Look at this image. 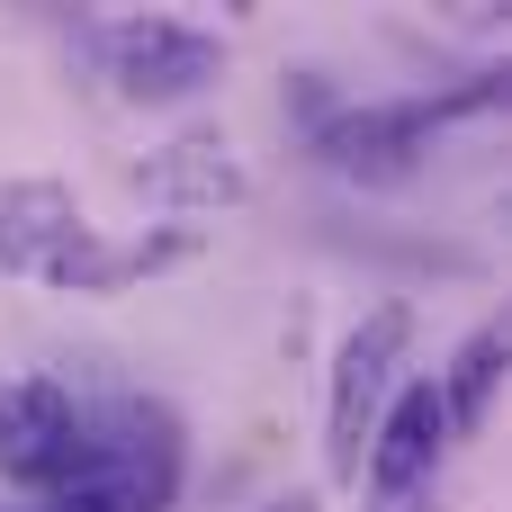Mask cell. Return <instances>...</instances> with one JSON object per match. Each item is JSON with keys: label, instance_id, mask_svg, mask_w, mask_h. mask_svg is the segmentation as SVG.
<instances>
[{"label": "cell", "instance_id": "6da1fadb", "mask_svg": "<svg viewBox=\"0 0 512 512\" xmlns=\"http://www.w3.org/2000/svg\"><path fill=\"white\" fill-rule=\"evenodd\" d=\"M495 99H504V81H459V90H432V99L342 108V117L315 126V153H324V171H342V180H360V189H396V180L432 153V135H441L450 117H477V108H495Z\"/></svg>", "mask_w": 512, "mask_h": 512}, {"label": "cell", "instance_id": "7a4b0ae2", "mask_svg": "<svg viewBox=\"0 0 512 512\" xmlns=\"http://www.w3.org/2000/svg\"><path fill=\"white\" fill-rule=\"evenodd\" d=\"M405 351H414V315H405V306H369V315L342 333V351H333L324 468H333L342 486H360V459H369V432H378V405H387V387H396Z\"/></svg>", "mask_w": 512, "mask_h": 512}, {"label": "cell", "instance_id": "3957f363", "mask_svg": "<svg viewBox=\"0 0 512 512\" xmlns=\"http://www.w3.org/2000/svg\"><path fill=\"white\" fill-rule=\"evenodd\" d=\"M180 414L162 396H126L117 405V441H90V486L117 512H171L180 504Z\"/></svg>", "mask_w": 512, "mask_h": 512}, {"label": "cell", "instance_id": "277c9868", "mask_svg": "<svg viewBox=\"0 0 512 512\" xmlns=\"http://www.w3.org/2000/svg\"><path fill=\"white\" fill-rule=\"evenodd\" d=\"M99 54H108L117 90L144 99V108L198 99V90H216V72H225V45H216L207 27H189V18H117V27L99 36Z\"/></svg>", "mask_w": 512, "mask_h": 512}, {"label": "cell", "instance_id": "5b68a950", "mask_svg": "<svg viewBox=\"0 0 512 512\" xmlns=\"http://www.w3.org/2000/svg\"><path fill=\"white\" fill-rule=\"evenodd\" d=\"M0 477L9 486H81L90 477L81 405L54 378H9L0 387Z\"/></svg>", "mask_w": 512, "mask_h": 512}, {"label": "cell", "instance_id": "8992f818", "mask_svg": "<svg viewBox=\"0 0 512 512\" xmlns=\"http://www.w3.org/2000/svg\"><path fill=\"white\" fill-rule=\"evenodd\" d=\"M126 189L153 198V207H171V216H216V207H243V198H252V171L234 162L225 135H180V144L144 153V162L126 171Z\"/></svg>", "mask_w": 512, "mask_h": 512}, {"label": "cell", "instance_id": "52a82bcc", "mask_svg": "<svg viewBox=\"0 0 512 512\" xmlns=\"http://www.w3.org/2000/svg\"><path fill=\"white\" fill-rule=\"evenodd\" d=\"M198 252V234H99V225H81L54 261H45V288H72V297H108V288H126V279H153V270H180Z\"/></svg>", "mask_w": 512, "mask_h": 512}, {"label": "cell", "instance_id": "ba28073f", "mask_svg": "<svg viewBox=\"0 0 512 512\" xmlns=\"http://www.w3.org/2000/svg\"><path fill=\"white\" fill-rule=\"evenodd\" d=\"M441 450H450V423H441V396H432V378H414V387H396V405L378 414V432H369V486L378 495H414L432 468H441Z\"/></svg>", "mask_w": 512, "mask_h": 512}, {"label": "cell", "instance_id": "9c48e42d", "mask_svg": "<svg viewBox=\"0 0 512 512\" xmlns=\"http://www.w3.org/2000/svg\"><path fill=\"white\" fill-rule=\"evenodd\" d=\"M81 234V207L63 180H0V270L45 279V261Z\"/></svg>", "mask_w": 512, "mask_h": 512}, {"label": "cell", "instance_id": "30bf717a", "mask_svg": "<svg viewBox=\"0 0 512 512\" xmlns=\"http://www.w3.org/2000/svg\"><path fill=\"white\" fill-rule=\"evenodd\" d=\"M504 360H512L504 324H486V333H468V342H459L450 378L432 387V396H441V423H450V432H486V414H495V387H504Z\"/></svg>", "mask_w": 512, "mask_h": 512}, {"label": "cell", "instance_id": "8fae6325", "mask_svg": "<svg viewBox=\"0 0 512 512\" xmlns=\"http://www.w3.org/2000/svg\"><path fill=\"white\" fill-rule=\"evenodd\" d=\"M45 512H117V504H108V495H99V486L81 477V486H63V495H54V504H45Z\"/></svg>", "mask_w": 512, "mask_h": 512}, {"label": "cell", "instance_id": "7c38bea8", "mask_svg": "<svg viewBox=\"0 0 512 512\" xmlns=\"http://www.w3.org/2000/svg\"><path fill=\"white\" fill-rule=\"evenodd\" d=\"M270 512H315V504H306V495H288V504H270Z\"/></svg>", "mask_w": 512, "mask_h": 512}]
</instances>
